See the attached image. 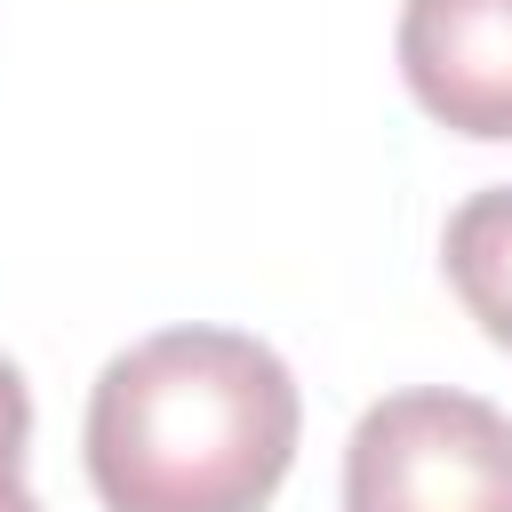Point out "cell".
I'll list each match as a JSON object with an SVG mask.
<instances>
[{"mask_svg": "<svg viewBox=\"0 0 512 512\" xmlns=\"http://www.w3.org/2000/svg\"><path fill=\"white\" fill-rule=\"evenodd\" d=\"M304 400L240 328H160L88 392V480L104 512H264L296 464Z\"/></svg>", "mask_w": 512, "mask_h": 512, "instance_id": "obj_1", "label": "cell"}, {"mask_svg": "<svg viewBox=\"0 0 512 512\" xmlns=\"http://www.w3.org/2000/svg\"><path fill=\"white\" fill-rule=\"evenodd\" d=\"M344 512H512V416L448 384L384 392L344 440Z\"/></svg>", "mask_w": 512, "mask_h": 512, "instance_id": "obj_2", "label": "cell"}, {"mask_svg": "<svg viewBox=\"0 0 512 512\" xmlns=\"http://www.w3.org/2000/svg\"><path fill=\"white\" fill-rule=\"evenodd\" d=\"M408 96L480 144L512 136V0H400Z\"/></svg>", "mask_w": 512, "mask_h": 512, "instance_id": "obj_3", "label": "cell"}, {"mask_svg": "<svg viewBox=\"0 0 512 512\" xmlns=\"http://www.w3.org/2000/svg\"><path fill=\"white\" fill-rule=\"evenodd\" d=\"M440 264H448L464 312L488 328V344L512 352V184H488L448 216Z\"/></svg>", "mask_w": 512, "mask_h": 512, "instance_id": "obj_4", "label": "cell"}, {"mask_svg": "<svg viewBox=\"0 0 512 512\" xmlns=\"http://www.w3.org/2000/svg\"><path fill=\"white\" fill-rule=\"evenodd\" d=\"M24 440H32V392L16 360H0V480H24Z\"/></svg>", "mask_w": 512, "mask_h": 512, "instance_id": "obj_5", "label": "cell"}, {"mask_svg": "<svg viewBox=\"0 0 512 512\" xmlns=\"http://www.w3.org/2000/svg\"><path fill=\"white\" fill-rule=\"evenodd\" d=\"M0 512H40V496L24 480H0Z\"/></svg>", "mask_w": 512, "mask_h": 512, "instance_id": "obj_6", "label": "cell"}]
</instances>
